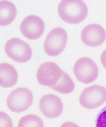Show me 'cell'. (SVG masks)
Listing matches in <instances>:
<instances>
[{"label":"cell","instance_id":"cell-1","mask_svg":"<svg viewBox=\"0 0 106 127\" xmlns=\"http://www.w3.org/2000/svg\"><path fill=\"white\" fill-rule=\"evenodd\" d=\"M88 9L82 1H62L58 7L60 18L71 24H78L83 21L88 14Z\"/></svg>","mask_w":106,"mask_h":127},{"label":"cell","instance_id":"cell-2","mask_svg":"<svg viewBox=\"0 0 106 127\" xmlns=\"http://www.w3.org/2000/svg\"><path fill=\"white\" fill-rule=\"evenodd\" d=\"M68 40V34L61 28H55L46 36L44 44L45 53L50 56H56L65 49Z\"/></svg>","mask_w":106,"mask_h":127},{"label":"cell","instance_id":"cell-3","mask_svg":"<svg viewBox=\"0 0 106 127\" xmlns=\"http://www.w3.org/2000/svg\"><path fill=\"white\" fill-rule=\"evenodd\" d=\"M31 91L25 87H19L12 91L7 98V106L13 112L20 113L27 110L33 102Z\"/></svg>","mask_w":106,"mask_h":127},{"label":"cell","instance_id":"cell-4","mask_svg":"<svg viewBox=\"0 0 106 127\" xmlns=\"http://www.w3.org/2000/svg\"><path fill=\"white\" fill-rule=\"evenodd\" d=\"M73 71L77 80L84 84H89L95 81L99 74L96 64L88 57L78 59L74 65Z\"/></svg>","mask_w":106,"mask_h":127},{"label":"cell","instance_id":"cell-5","mask_svg":"<svg viewBox=\"0 0 106 127\" xmlns=\"http://www.w3.org/2000/svg\"><path fill=\"white\" fill-rule=\"evenodd\" d=\"M5 51L11 59L21 63L29 61L33 54L29 45L18 38L10 39L6 42Z\"/></svg>","mask_w":106,"mask_h":127},{"label":"cell","instance_id":"cell-6","mask_svg":"<svg viewBox=\"0 0 106 127\" xmlns=\"http://www.w3.org/2000/svg\"><path fill=\"white\" fill-rule=\"evenodd\" d=\"M79 101L85 109H96L106 101V89L104 86L97 85L89 86L82 92Z\"/></svg>","mask_w":106,"mask_h":127},{"label":"cell","instance_id":"cell-7","mask_svg":"<svg viewBox=\"0 0 106 127\" xmlns=\"http://www.w3.org/2000/svg\"><path fill=\"white\" fill-rule=\"evenodd\" d=\"M61 68L56 63L45 62L39 67L37 73V78L39 84L50 88L55 85L63 75Z\"/></svg>","mask_w":106,"mask_h":127},{"label":"cell","instance_id":"cell-8","mask_svg":"<svg viewBox=\"0 0 106 127\" xmlns=\"http://www.w3.org/2000/svg\"><path fill=\"white\" fill-rule=\"evenodd\" d=\"M45 30L44 21L38 16L29 15L24 19L20 26V30L25 37L31 40L40 38Z\"/></svg>","mask_w":106,"mask_h":127},{"label":"cell","instance_id":"cell-9","mask_svg":"<svg viewBox=\"0 0 106 127\" xmlns=\"http://www.w3.org/2000/svg\"><path fill=\"white\" fill-rule=\"evenodd\" d=\"M82 41L85 45L95 47L103 44L106 38V32L103 27L98 24L85 26L81 32Z\"/></svg>","mask_w":106,"mask_h":127},{"label":"cell","instance_id":"cell-10","mask_svg":"<svg viewBox=\"0 0 106 127\" xmlns=\"http://www.w3.org/2000/svg\"><path fill=\"white\" fill-rule=\"evenodd\" d=\"M39 106L42 114L49 118L59 117L63 110L61 98L53 94L44 95L39 101Z\"/></svg>","mask_w":106,"mask_h":127},{"label":"cell","instance_id":"cell-11","mask_svg":"<svg viewBox=\"0 0 106 127\" xmlns=\"http://www.w3.org/2000/svg\"><path fill=\"white\" fill-rule=\"evenodd\" d=\"M18 75L14 67L8 63L0 65V85L3 87L13 86L18 81Z\"/></svg>","mask_w":106,"mask_h":127},{"label":"cell","instance_id":"cell-12","mask_svg":"<svg viewBox=\"0 0 106 127\" xmlns=\"http://www.w3.org/2000/svg\"><path fill=\"white\" fill-rule=\"evenodd\" d=\"M17 9L13 3L9 1H0V25H9L16 17Z\"/></svg>","mask_w":106,"mask_h":127},{"label":"cell","instance_id":"cell-13","mask_svg":"<svg viewBox=\"0 0 106 127\" xmlns=\"http://www.w3.org/2000/svg\"><path fill=\"white\" fill-rule=\"evenodd\" d=\"M75 85L72 78L64 71H63L62 77L57 84L51 89L62 94H69L74 91Z\"/></svg>","mask_w":106,"mask_h":127},{"label":"cell","instance_id":"cell-14","mask_svg":"<svg viewBox=\"0 0 106 127\" xmlns=\"http://www.w3.org/2000/svg\"><path fill=\"white\" fill-rule=\"evenodd\" d=\"M18 127H44V122L39 117L28 114L20 119Z\"/></svg>","mask_w":106,"mask_h":127},{"label":"cell","instance_id":"cell-15","mask_svg":"<svg viewBox=\"0 0 106 127\" xmlns=\"http://www.w3.org/2000/svg\"><path fill=\"white\" fill-rule=\"evenodd\" d=\"M96 127H106V106L97 115Z\"/></svg>","mask_w":106,"mask_h":127},{"label":"cell","instance_id":"cell-16","mask_svg":"<svg viewBox=\"0 0 106 127\" xmlns=\"http://www.w3.org/2000/svg\"><path fill=\"white\" fill-rule=\"evenodd\" d=\"M1 127H12L11 119L4 112H1Z\"/></svg>","mask_w":106,"mask_h":127},{"label":"cell","instance_id":"cell-17","mask_svg":"<svg viewBox=\"0 0 106 127\" xmlns=\"http://www.w3.org/2000/svg\"><path fill=\"white\" fill-rule=\"evenodd\" d=\"M101 62L104 68L106 69V49H105L101 54Z\"/></svg>","mask_w":106,"mask_h":127},{"label":"cell","instance_id":"cell-18","mask_svg":"<svg viewBox=\"0 0 106 127\" xmlns=\"http://www.w3.org/2000/svg\"><path fill=\"white\" fill-rule=\"evenodd\" d=\"M61 127H79L76 124L72 122H66L64 123Z\"/></svg>","mask_w":106,"mask_h":127}]
</instances>
